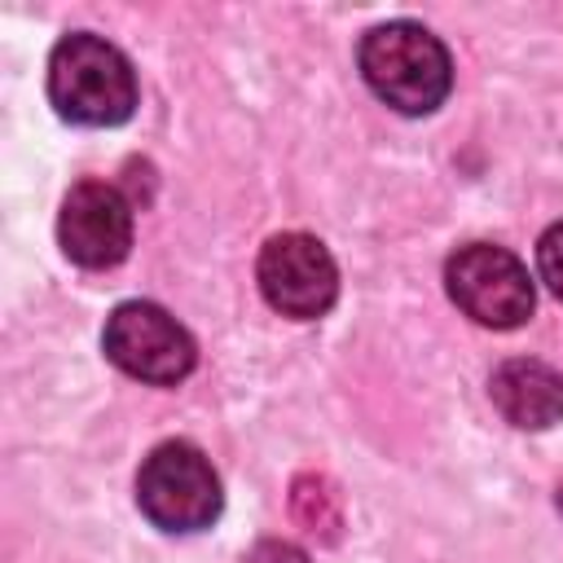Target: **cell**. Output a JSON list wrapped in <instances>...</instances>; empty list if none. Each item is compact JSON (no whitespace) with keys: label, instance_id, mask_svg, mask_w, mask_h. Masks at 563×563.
<instances>
[{"label":"cell","instance_id":"obj_1","mask_svg":"<svg viewBox=\"0 0 563 563\" xmlns=\"http://www.w3.org/2000/svg\"><path fill=\"white\" fill-rule=\"evenodd\" d=\"M361 75L400 114H431L453 88L449 48L418 22H383L361 40Z\"/></svg>","mask_w":563,"mask_h":563},{"label":"cell","instance_id":"obj_2","mask_svg":"<svg viewBox=\"0 0 563 563\" xmlns=\"http://www.w3.org/2000/svg\"><path fill=\"white\" fill-rule=\"evenodd\" d=\"M48 101L62 119L84 128H114L136 106V75L128 57L101 35L75 31L48 57Z\"/></svg>","mask_w":563,"mask_h":563},{"label":"cell","instance_id":"obj_3","mask_svg":"<svg viewBox=\"0 0 563 563\" xmlns=\"http://www.w3.org/2000/svg\"><path fill=\"white\" fill-rule=\"evenodd\" d=\"M141 515L163 532H198L220 515V479L189 440L158 444L136 475Z\"/></svg>","mask_w":563,"mask_h":563},{"label":"cell","instance_id":"obj_4","mask_svg":"<svg viewBox=\"0 0 563 563\" xmlns=\"http://www.w3.org/2000/svg\"><path fill=\"white\" fill-rule=\"evenodd\" d=\"M444 286L449 299L479 325L493 330H515L532 317V277L519 264V255H510L506 246H488V242H471L457 255H449L444 264Z\"/></svg>","mask_w":563,"mask_h":563},{"label":"cell","instance_id":"obj_5","mask_svg":"<svg viewBox=\"0 0 563 563\" xmlns=\"http://www.w3.org/2000/svg\"><path fill=\"white\" fill-rule=\"evenodd\" d=\"M101 343H106V356H110L123 374H132V378H141V383H154V387L180 383V378L194 369V361H198L189 330H185L167 308H158V303H150V299H128V303H119V308L106 317Z\"/></svg>","mask_w":563,"mask_h":563},{"label":"cell","instance_id":"obj_6","mask_svg":"<svg viewBox=\"0 0 563 563\" xmlns=\"http://www.w3.org/2000/svg\"><path fill=\"white\" fill-rule=\"evenodd\" d=\"M255 277H260L264 299L282 317H295V321H312V317L330 312V303L339 295V268H334L330 251L308 233L268 238L260 251Z\"/></svg>","mask_w":563,"mask_h":563},{"label":"cell","instance_id":"obj_7","mask_svg":"<svg viewBox=\"0 0 563 563\" xmlns=\"http://www.w3.org/2000/svg\"><path fill=\"white\" fill-rule=\"evenodd\" d=\"M57 242L79 268H114L132 246V207L106 180H79L57 216Z\"/></svg>","mask_w":563,"mask_h":563},{"label":"cell","instance_id":"obj_8","mask_svg":"<svg viewBox=\"0 0 563 563\" xmlns=\"http://www.w3.org/2000/svg\"><path fill=\"white\" fill-rule=\"evenodd\" d=\"M488 396L501 409V418L523 431H545L563 418V378L532 356L501 361L488 378Z\"/></svg>","mask_w":563,"mask_h":563},{"label":"cell","instance_id":"obj_9","mask_svg":"<svg viewBox=\"0 0 563 563\" xmlns=\"http://www.w3.org/2000/svg\"><path fill=\"white\" fill-rule=\"evenodd\" d=\"M290 515H295L308 532H317V537H325V541H334V537H339V523H343L339 493H334L321 475H299V479L290 484Z\"/></svg>","mask_w":563,"mask_h":563},{"label":"cell","instance_id":"obj_10","mask_svg":"<svg viewBox=\"0 0 563 563\" xmlns=\"http://www.w3.org/2000/svg\"><path fill=\"white\" fill-rule=\"evenodd\" d=\"M537 268H541V282L563 299V220L541 233V242H537Z\"/></svg>","mask_w":563,"mask_h":563},{"label":"cell","instance_id":"obj_11","mask_svg":"<svg viewBox=\"0 0 563 563\" xmlns=\"http://www.w3.org/2000/svg\"><path fill=\"white\" fill-rule=\"evenodd\" d=\"M246 563H308V554L290 541H260Z\"/></svg>","mask_w":563,"mask_h":563},{"label":"cell","instance_id":"obj_12","mask_svg":"<svg viewBox=\"0 0 563 563\" xmlns=\"http://www.w3.org/2000/svg\"><path fill=\"white\" fill-rule=\"evenodd\" d=\"M554 501H559V510H563V484H559V497H554Z\"/></svg>","mask_w":563,"mask_h":563}]
</instances>
